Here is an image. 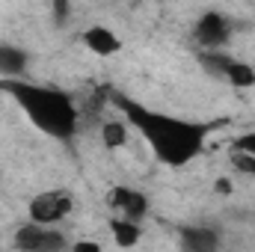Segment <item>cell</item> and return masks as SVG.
I'll list each match as a JSON object with an SVG mask.
<instances>
[{"label":"cell","mask_w":255,"mask_h":252,"mask_svg":"<svg viewBox=\"0 0 255 252\" xmlns=\"http://www.w3.org/2000/svg\"><path fill=\"white\" fill-rule=\"evenodd\" d=\"M107 98L128 119V127H133L145 139L154 160L163 166H172V169H181L190 160H196L205 151L211 130L220 127V122H193V119H181L172 113L151 110L142 101L130 98L128 92H119V89H110Z\"/></svg>","instance_id":"cell-1"},{"label":"cell","mask_w":255,"mask_h":252,"mask_svg":"<svg viewBox=\"0 0 255 252\" xmlns=\"http://www.w3.org/2000/svg\"><path fill=\"white\" fill-rule=\"evenodd\" d=\"M0 92L9 95L18 104V110L45 136L57 142L74 139L77 125H80V110L65 89L48 86V83H33L24 77H0Z\"/></svg>","instance_id":"cell-2"},{"label":"cell","mask_w":255,"mask_h":252,"mask_svg":"<svg viewBox=\"0 0 255 252\" xmlns=\"http://www.w3.org/2000/svg\"><path fill=\"white\" fill-rule=\"evenodd\" d=\"M199 65L214 74L217 80L232 83L235 89H253L255 86V68L244 60H235L223 51H199Z\"/></svg>","instance_id":"cell-3"},{"label":"cell","mask_w":255,"mask_h":252,"mask_svg":"<svg viewBox=\"0 0 255 252\" xmlns=\"http://www.w3.org/2000/svg\"><path fill=\"white\" fill-rule=\"evenodd\" d=\"M232 33H235V24L220 9L202 12L196 18V24H193V42L199 45V51H223L229 45Z\"/></svg>","instance_id":"cell-4"},{"label":"cell","mask_w":255,"mask_h":252,"mask_svg":"<svg viewBox=\"0 0 255 252\" xmlns=\"http://www.w3.org/2000/svg\"><path fill=\"white\" fill-rule=\"evenodd\" d=\"M71 211H74V199L68 190H42L27 202V217L45 226H60Z\"/></svg>","instance_id":"cell-5"},{"label":"cell","mask_w":255,"mask_h":252,"mask_svg":"<svg viewBox=\"0 0 255 252\" xmlns=\"http://www.w3.org/2000/svg\"><path fill=\"white\" fill-rule=\"evenodd\" d=\"M15 250H24V252H60L68 250V238L57 226H45V223H24L18 226L15 238H12Z\"/></svg>","instance_id":"cell-6"},{"label":"cell","mask_w":255,"mask_h":252,"mask_svg":"<svg viewBox=\"0 0 255 252\" xmlns=\"http://www.w3.org/2000/svg\"><path fill=\"white\" fill-rule=\"evenodd\" d=\"M104 202H107V208H110L116 217H122V220L142 223L145 214H148V196H145L142 190H136V187H128V184L110 187L107 196H104Z\"/></svg>","instance_id":"cell-7"},{"label":"cell","mask_w":255,"mask_h":252,"mask_svg":"<svg viewBox=\"0 0 255 252\" xmlns=\"http://www.w3.org/2000/svg\"><path fill=\"white\" fill-rule=\"evenodd\" d=\"M80 42L95 54V57H116L122 51V39L116 30L104 27V24H95V27H86L80 33Z\"/></svg>","instance_id":"cell-8"},{"label":"cell","mask_w":255,"mask_h":252,"mask_svg":"<svg viewBox=\"0 0 255 252\" xmlns=\"http://www.w3.org/2000/svg\"><path fill=\"white\" fill-rule=\"evenodd\" d=\"M223 238L211 226H181L178 229V247L184 252H214L220 250Z\"/></svg>","instance_id":"cell-9"},{"label":"cell","mask_w":255,"mask_h":252,"mask_svg":"<svg viewBox=\"0 0 255 252\" xmlns=\"http://www.w3.org/2000/svg\"><path fill=\"white\" fill-rule=\"evenodd\" d=\"M229 163L241 175H253L255 178V130L241 133V136L232 139V145H229Z\"/></svg>","instance_id":"cell-10"},{"label":"cell","mask_w":255,"mask_h":252,"mask_svg":"<svg viewBox=\"0 0 255 252\" xmlns=\"http://www.w3.org/2000/svg\"><path fill=\"white\" fill-rule=\"evenodd\" d=\"M30 65V54L21 45L0 42V77H24Z\"/></svg>","instance_id":"cell-11"},{"label":"cell","mask_w":255,"mask_h":252,"mask_svg":"<svg viewBox=\"0 0 255 252\" xmlns=\"http://www.w3.org/2000/svg\"><path fill=\"white\" fill-rule=\"evenodd\" d=\"M110 235H113L116 247L130 250V247H136V244H139V238H142V229H139V223H133V220L113 217V220H110Z\"/></svg>","instance_id":"cell-12"},{"label":"cell","mask_w":255,"mask_h":252,"mask_svg":"<svg viewBox=\"0 0 255 252\" xmlns=\"http://www.w3.org/2000/svg\"><path fill=\"white\" fill-rule=\"evenodd\" d=\"M101 142L107 151H119L128 145V122H119V119H110L101 125Z\"/></svg>","instance_id":"cell-13"},{"label":"cell","mask_w":255,"mask_h":252,"mask_svg":"<svg viewBox=\"0 0 255 252\" xmlns=\"http://www.w3.org/2000/svg\"><path fill=\"white\" fill-rule=\"evenodd\" d=\"M51 18L57 27H65L71 18V0H51Z\"/></svg>","instance_id":"cell-14"},{"label":"cell","mask_w":255,"mask_h":252,"mask_svg":"<svg viewBox=\"0 0 255 252\" xmlns=\"http://www.w3.org/2000/svg\"><path fill=\"white\" fill-rule=\"evenodd\" d=\"M74 250H77V252H80V250L98 252V250H101V244H95V241H77V244H74Z\"/></svg>","instance_id":"cell-15"},{"label":"cell","mask_w":255,"mask_h":252,"mask_svg":"<svg viewBox=\"0 0 255 252\" xmlns=\"http://www.w3.org/2000/svg\"><path fill=\"white\" fill-rule=\"evenodd\" d=\"M214 190H217V193H232V181H229V178H217Z\"/></svg>","instance_id":"cell-16"},{"label":"cell","mask_w":255,"mask_h":252,"mask_svg":"<svg viewBox=\"0 0 255 252\" xmlns=\"http://www.w3.org/2000/svg\"><path fill=\"white\" fill-rule=\"evenodd\" d=\"M0 181H3V172H0Z\"/></svg>","instance_id":"cell-17"},{"label":"cell","mask_w":255,"mask_h":252,"mask_svg":"<svg viewBox=\"0 0 255 252\" xmlns=\"http://www.w3.org/2000/svg\"><path fill=\"white\" fill-rule=\"evenodd\" d=\"M130 3H139V0H130Z\"/></svg>","instance_id":"cell-18"}]
</instances>
